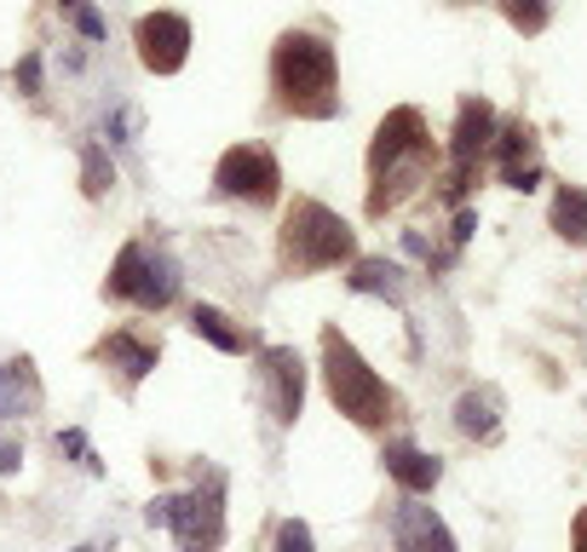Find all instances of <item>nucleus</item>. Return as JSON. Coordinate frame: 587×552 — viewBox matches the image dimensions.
<instances>
[{
  "instance_id": "nucleus-1",
  "label": "nucleus",
  "mask_w": 587,
  "mask_h": 552,
  "mask_svg": "<svg viewBox=\"0 0 587 552\" xmlns=\"http://www.w3.org/2000/svg\"><path fill=\"white\" fill-rule=\"evenodd\" d=\"M432 179V133L415 104H398L369 144V213L387 219Z\"/></svg>"
},
{
  "instance_id": "nucleus-2",
  "label": "nucleus",
  "mask_w": 587,
  "mask_h": 552,
  "mask_svg": "<svg viewBox=\"0 0 587 552\" xmlns=\"http://www.w3.org/2000/svg\"><path fill=\"white\" fill-rule=\"evenodd\" d=\"M271 87H276V110H289L300 121H335L340 115V64L335 46L323 35L289 30L271 46Z\"/></svg>"
},
{
  "instance_id": "nucleus-3",
  "label": "nucleus",
  "mask_w": 587,
  "mask_h": 552,
  "mask_svg": "<svg viewBox=\"0 0 587 552\" xmlns=\"http://www.w3.org/2000/svg\"><path fill=\"white\" fill-rule=\"evenodd\" d=\"M276 260H283L289 276H317V271L351 265L357 236L335 208L317 202V196H294L289 213H283V231H276Z\"/></svg>"
},
{
  "instance_id": "nucleus-4",
  "label": "nucleus",
  "mask_w": 587,
  "mask_h": 552,
  "mask_svg": "<svg viewBox=\"0 0 587 552\" xmlns=\"http://www.w3.org/2000/svg\"><path fill=\"white\" fill-rule=\"evenodd\" d=\"M323 386H328L335 409H340L351 426H387L392 409H398L392 386L363 363V351H357V345L335 329V322L323 329Z\"/></svg>"
},
{
  "instance_id": "nucleus-5",
  "label": "nucleus",
  "mask_w": 587,
  "mask_h": 552,
  "mask_svg": "<svg viewBox=\"0 0 587 552\" xmlns=\"http://www.w3.org/2000/svg\"><path fill=\"white\" fill-rule=\"evenodd\" d=\"M105 294L110 299H133L139 311H167L178 299V265H173V254H162V247L127 242L116 254V271H110Z\"/></svg>"
},
{
  "instance_id": "nucleus-6",
  "label": "nucleus",
  "mask_w": 587,
  "mask_h": 552,
  "mask_svg": "<svg viewBox=\"0 0 587 552\" xmlns=\"http://www.w3.org/2000/svg\"><path fill=\"white\" fill-rule=\"evenodd\" d=\"M214 190L231 196V202H248V208H271L283 196V167H276V156L265 144H237L219 156Z\"/></svg>"
},
{
  "instance_id": "nucleus-7",
  "label": "nucleus",
  "mask_w": 587,
  "mask_h": 552,
  "mask_svg": "<svg viewBox=\"0 0 587 552\" xmlns=\"http://www.w3.org/2000/svg\"><path fill=\"white\" fill-rule=\"evenodd\" d=\"M167 530L178 536V552H219L225 541V472H208V484L191 495H173Z\"/></svg>"
},
{
  "instance_id": "nucleus-8",
  "label": "nucleus",
  "mask_w": 587,
  "mask_h": 552,
  "mask_svg": "<svg viewBox=\"0 0 587 552\" xmlns=\"http://www.w3.org/2000/svg\"><path fill=\"white\" fill-rule=\"evenodd\" d=\"M253 386H260V409L276 426H294L305 409V363L294 345H260L253 357Z\"/></svg>"
},
{
  "instance_id": "nucleus-9",
  "label": "nucleus",
  "mask_w": 587,
  "mask_h": 552,
  "mask_svg": "<svg viewBox=\"0 0 587 552\" xmlns=\"http://www.w3.org/2000/svg\"><path fill=\"white\" fill-rule=\"evenodd\" d=\"M496 128H501L496 104H490V98H478V92H467L461 110H455V133H449V196H455V202H461L478 156L496 144Z\"/></svg>"
},
{
  "instance_id": "nucleus-10",
  "label": "nucleus",
  "mask_w": 587,
  "mask_h": 552,
  "mask_svg": "<svg viewBox=\"0 0 587 552\" xmlns=\"http://www.w3.org/2000/svg\"><path fill=\"white\" fill-rule=\"evenodd\" d=\"M133 41H139V64L150 75H178L191 58V23L178 12H144Z\"/></svg>"
},
{
  "instance_id": "nucleus-11",
  "label": "nucleus",
  "mask_w": 587,
  "mask_h": 552,
  "mask_svg": "<svg viewBox=\"0 0 587 552\" xmlns=\"http://www.w3.org/2000/svg\"><path fill=\"white\" fill-rule=\"evenodd\" d=\"M490 150H496L501 185H513V190H535V185H542V144H535L530 121H507V128H496Z\"/></svg>"
},
{
  "instance_id": "nucleus-12",
  "label": "nucleus",
  "mask_w": 587,
  "mask_h": 552,
  "mask_svg": "<svg viewBox=\"0 0 587 552\" xmlns=\"http://www.w3.org/2000/svg\"><path fill=\"white\" fill-rule=\"evenodd\" d=\"M392 547L398 552H461V547H455V536H449V523L432 512V507H421V495H410L392 512Z\"/></svg>"
},
{
  "instance_id": "nucleus-13",
  "label": "nucleus",
  "mask_w": 587,
  "mask_h": 552,
  "mask_svg": "<svg viewBox=\"0 0 587 552\" xmlns=\"http://www.w3.org/2000/svg\"><path fill=\"white\" fill-rule=\"evenodd\" d=\"M380 461H387V478L403 495H432V489H438V478H444V461L426 455V449H415V443H403V438L380 449Z\"/></svg>"
},
{
  "instance_id": "nucleus-14",
  "label": "nucleus",
  "mask_w": 587,
  "mask_h": 552,
  "mask_svg": "<svg viewBox=\"0 0 587 552\" xmlns=\"http://www.w3.org/2000/svg\"><path fill=\"white\" fill-rule=\"evenodd\" d=\"M98 357H105L110 368H121V380H144V374L156 368L162 345H156V340H144V334H133V329H116V334H105Z\"/></svg>"
},
{
  "instance_id": "nucleus-15",
  "label": "nucleus",
  "mask_w": 587,
  "mask_h": 552,
  "mask_svg": "<svg viewBox=\"0 0 587 552\" xmlns=\"http://www.w3.org/2000/svg\"><path fill=\"white\" fill-rule=\"evenodd\" d=\"M455 426H461L467 438H478V443H496L501 438V391L496 386L461 391V404H455Z\"/></svg>"
},
{
  "instance_id": "nucleus-16",
  "label": "nucleus",
  "mask_w": 587,
  "mask_h": 552,
  "mask_svg": "<svg viewBox=\"0 0 587 552\" xmlns=\"http://www.w3.org/2000/svg\"><path fill=\"white\" fill-rule=\"evenodd\" d=\"M41 409V380H35V363L30 357H12L0 368V420H18V415H35Z\"/></svg>"
},
{
  "instance_id": "nucleus-17",
  "label": "nucleus",
  "mask_w": 587,
  "mask_h": 552,
  "mask_svg": "<svg viewBox=\"0 0 587 552\" xmlns=\"http://www.w3.org/2000/svg\"><path fill=\"white\" fill-rule=\"evenodd\" d=\"M346 288H351V294L392 299V306H403V294H410V283H403V265H398V260H351Z\"/></svg>"
},
{
  "instance_id": "nucleus-18",
  "label": "nucleus",
  "mask_w": 587,
  "mask_h": 552,
  "mask_svg": "<svg viewBox=\"0 0 587 552\" xmlns=\"http://www.w3.org/2000/svg\"><path fill=\"white\" fill-rule=\"evenodd\" d=\"M191 329H196L202 340H208L214 351H225V357H242V351L253 345V340H248V334H242L237 322L219 311V306H196V311H191Z\"/></svg>"
},
{
  "instance_id": "nucleus-19",
  "label": "nucleus",
  "mask_w": 587,
  "mask_h": 552,
  "mask_svg": "<svg viewBox=\"0 0 587 552\" xmlns=\"http://www.w3.org/2000/svg\"><path fill=\"white\" fill-rule=\"evenodd\" d=\"M547 219H553V231H558V236L581 247V242H587V190H581V185H558Z\"/></svg>"
},
{
  "instance_id": "nucleus-20",
  "label": "nucleus",
  "mask_w": 587,
  "mask_h": 552,
  "mask_svg": "<svg viewBox=\"0 0 587 552\" xmlns=\"http://www.w3.org/2000/svg\"><path fill=\"white\" fill-rule=\"evenodd\" d=\"M110 185H116V173H110V150L98 144V139H93V144H81V190H87V196H105Z\"/></svg>"
},
{
  "instance_id": "nucleus-21",
  "label": "nucleus",
  "mask_w": 587,
  "mask_h": 552,
  "mask_svg": "<svg viewBox=\"0 0 587 552\" xmlns=\"http://www.w3.org/2000/svg\"><path fill=\"white\" fill-rule=\"evenodd\" d=\"M501 18L513 23L519 35H542L547 18H553V7H547V0H501Z\"/></svg>"
},
{
  "instance_id": "nucleus-22",
  "label": "nucleus",
  "mask_w": 587,
  "mask_h": 552,
  "mask_svg": "<svg viewBox=\"0 0 587 552\" xmlns=\"http://www.w3.org/2000/svg\"><path fill=\"white\" fill-rule=\"evenodd\" d=\"M58 449H64V455H69L75 466H87V472H93V478H98V472H105V461H98V455H93V443H87V432H75V426H69V432H58Z\"/></svg>"
},
{
  "instance_id": "nucleus-23",
  "label": "nucleus",
  "mask_w": 587,
  "mask_h": 552,
  "mask_svg": "<svg viewBox=\"0 0 587 552\" xmlns=\"http://www.w3.org/2000/svg\"><path fill=\"white\" fill-rule=\"evenodd\" d=\"M276 552H317V541H312V523L283 518V523H276Z\"/></svg>"
},
{
  "instance_id": "nucleus-24",
  "label": "nucleus",
  "mask_w": 587,
  "mask_h": 552,
  "mask_svg": "<svg viewBox=\"0 0 587 552\" xmlns=\"http://www.w3.org/2000/svg\"><path fill=\"white\" fill-rule=\"evenodd\" d=\"M18 92H23V98L41 92V53H23V58H18Z\"/></svg>"
},
{
  "instance_id": "nucleus-25",
  "label": "nucleus",
  "mask_w": 587,
  "mask_h": 552,
  "mask_svg": "<svg viewBox=\"0 0 587 552\" xmlns=\"http://www.w3.org/2000/svg\"><path fill=\"white\" fill-rule=\"evenodd\" d=\"M75 30H81L87 41H105V18H98V7H75Z\"/></svg>"
},
{
  "instance_id": "nucleus-26",
  "label": "nucleus",
  "mask_w": 587,
  "mask_h": 552,
  "mask_svg": "<svg viewBox=\"0 0 587 552\" xmlns=\"http://www.w3.org/2000/svg\"><path fill=\"white\" fill-rule=\"evenodd\" d=\"M167 518H173V495H156L144 507V523H150V530H167Z\"/></svg>"
},
{
  "instance_id": "nucleus-27",
  "label": "nucleus",
  "mask_w": 587,
  "mask_h": 552,
  "mask_svg": "<svg viewBox=\"0 0 587 552\" xmlns=\"http://www.w3.org/2000/svg\"><path fill=\"white\" fill-rule=\"evenodd\" d=\"M23 466V449L12 438H0V478H12V472Z\"/></svg>"
},
{
  "instance_id": "nucleus-28",
  "label": "nucleus",
  "mask_w": 587,
  "mask_h": 552,
  "mask_svg": "<svg viewBox=\"0 0 587 552\" xmlns=\"http://www.w3.org/2000/svg\"><path fill=\"white\" fill-rule=\"evenodd\" d=\"M133 128H139V115H133V110H121V115L110 121V128H105V133H110L116 144H121V139H127V133H133Z\"/></svg>"
},
{
  "instance_id": "nucleus-29",
  "label": "nucleus",
  "mask_w": 587,
  "mask_h": 552,
  "mask_svg": "<svg viewBox=\"0 0 587 552\" xmlns=\"http://www.w3.org/2000/svg\"><path fill=\"white\" fill-rule=\"evenodd\" d=\"M576 552H587V507H581V518H576Z\"/></svg>"
},
{
  "instance_id": "nucleus-30",
  "label": "nucleus",
  "mask_w": 587,
  "mask_h": 552,
  "mask_svg": "<svg viewBox=\"0 0 587 552\" xmlns=\"http://www.w3.org/2000/svg\"><path fill=\"white\" fill-rule=\"evenodd\" d=\"M58 7H69V12H75V7H87V0H58Z\"/></svg>"
},
{
  "instance_id": "nucleus-31",
  "label": "nucleus",
  "mask_w": 587,
  "mask_h": 552,
  "mask_svg": "<svg viewBox=\"0 0 587 552\" xmlns=\"http://www.w3.org/2000/svg\"><path fill=\"white\" fill-rule=\"evenodd\" d=\"M81 552H87V547H81Z\"/></svg>"
}]
</instances>
